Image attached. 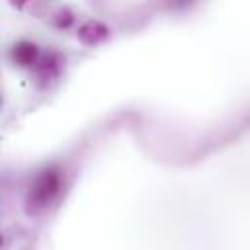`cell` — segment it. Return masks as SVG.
Instances as JSON below:
<instances>
[{"mask_svg":"<svg viewBox=\"0 0 250 250\" xmlns=\"http://www.w3.org/2000/svg\"><path fill=\"white\" fill-rule=\"evenodd\" d=\"M59 189H61V176H59V172L55 168L43 170L33 180V184H31V188L27 191V197H25L27 211L29 213H37V211L45 209L55 199Z\"/></svg>","mask_w":250,"mask_h":250,"instance_id":"obj_1","label":"cell"},{"mask_svg":"<svg viewBox=\"0 0 250 250\" xmlns=\"http://www.w3.org/2000/svg\"><path fill=\"white\" fill-rule=\"evenodd\" d=\"M105 35H107V27L104 23H100V21H88V23H84L80 27V39L84 43H88V45L98 43Z\"/></svg>","mask_w":250,"mask_h":250,"instance_id":"obj_2","label":"cell"},{"mask_svg":"<svg viewBox=\"0 0 250 250\" xmlns=\"http://www.w3.org/2000/svg\"><path fill=\"white\" fill-rule=\"evenodd\" d=\"M35 55H37V47L31 43H20L14 49V59L20 64H31L35 61Z\"/></svg>","mask_w":250,"mask_h":250,"instance_id":"obj_3","label":"cell"}]
</instances>
